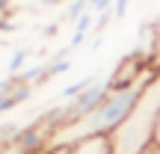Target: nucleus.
I'll return each instance as SVG.
<instances>
[{
  "label": "nucleus",
  "instance_id": "1",
  "mask_svg": "<svg viewBox=\"0 0 160 154\" xmlns=\"http://www.w3.org/2000/svg\"><path fill=\"white\" fill-rule=\"evenodd\" d=\"M157 116H160V71H154V77L145 83L131 116L110 133L113 154H139L142 148H148L154 142Z\"/></svg>",
  "mask_w": 160,
  "mask_h": 154
},
{
  "label": "nucleus",
  "instance_id": "2",
  "mask_svg": "<svg viewBox=\"0 0 160 154\" xmlns=\"http://www.w3.org/2000/svg\"><path fill=\"white\" fill-rule=\"evenodd\" d=\"M65 154H113V148H110V137H86L65 145Z\"/></svg>",
  "mask_w": 160,
  "mask_h": 154
},
{
  "label": "nucleus",
  "instance_id": "3",
  "mask_svg": "<svg viewBox=\"0 0 160 154\" xmlns=\"http://www.w3.org/2000/svg\"><path fill=\"white\" fill-rule=\"evenodd\" d=\"M30 92H33V89H30V83H24V80L18 77V83L12 86V92L0 98V113H9V110H15L18 104L30 101Z\"/></svg>",
  "mask_w": 160,
  "mask_h": 154
},
{
  "label": "nucleus",
  "instance_id": "4",
  "mask_svg": "<svg viewBox=\"0 0 160 154\" xmlns=\"http://www.w3.org/2000/svg\"><path fill=\"white\" fill-rule=\"evenodd\" d=\"M92 21H95V12H86V15H80L77 21H74L71 47H77V45H83V42H86V36H89V30H92Z\"/></svg>",
  "mask_w": 160,
  "mask_h": 154
},
{
  "label": "nucleus",
  "instance_id": "5",
  "mask_svg": "<svg viewBox=\"0 0 160 154\" xmlns=\"http://www.w3.org/2000/svg\"><path fill=\"white\" fill-rule=\"evenodd\" d=\"M48 65V77H59V74H65V71L71 68V57H68V51H59L57 57L51 59V62H45Z\"/></svg>",
  "mask_w": 160,
  "mask_h": 154
},
{
  "label": "nucleus",
  "instance_id": "6",
  "mask_svg": "<svg viewBox=\"0 0 160 154\" xmlns=\"http://www.w3.org/2000/svg\"><path fill=\"white\" fill-rule=\"evenodd\" d=\"M95 80H98V74H86V77L74 80V83H68V86H65V89H62V98H65V101H71V98H74V95H80V92L86 89V86H92V83H95Z\"/></svg>",
  "mask_w": 160,
  "mask_h": 154
},
{
  "label": "nucleus",
  "instance_id": "7",
  "mask_svg": "<svg viewBox=\"0 0 160 154\" xmlns=\"http://www.w3.org/2000/svg\"><path fill=\"white\" fill-rule=\"evenodd\" d=\"M89 12V0H71L68 3V9H65V21H71L74 24L80 15H86Z\"/></svg>",
  "mask_w": 160,
  "mask_h": 154
},
{
  "label": "nucleus",
  "instance_id": "8",
  "mask_svg": "<svg viewBox=\"0 0 160 154\" xmlns=\"http://www.w3.org/2000/svg\"><path fill=\"white\" fill-rule=\"evenodd\" d=\"M27 57H30L27 47H18V51L12 53V59H9V74H21V71H24V62H27Z\"/></svg>",
  "mask_w": 160,
  "mask_h": 154
},
{
  "label": "nucleus",
  "instance_id": "9",
  "mask_svg": "<svg viewBox=\"0 0 160 154\" xmlns=\"http://www.w3.org/2000/svg\"><path fill=\"white\" fill-rule=\"evenodd\" d=\"M113 3H116V0H89V12H95V15L113 12Z\"/></svg>",
  "mask_w": 160,
  "mask_h": 154
},
{
  "label": "nucleus",
  "instance_id": "10",
  "mask_svg": "<svg viewBox=\"0 0 160 154\" xmlns=\"http://www.w3.org/2000/svg\"><path fill=\"white\" fill-rule=\"evenodd\" d=\"M128 3H131V0H116V3H113V15L122 18V15L128 12Z\"/></svg>",
  "mask_w": 160,
  "mask_h": 154
},
{
  "label": "nucleus",
  "instance_id": "11",
  "mask_svg": "<svg viewBox=\"0 0 160 154\" xmlns=\"http://www.w3.org/2000/svg\"><path fill=\"white\" fill-rule=\"evenodd\" d=\"M139 154H160V145H157V142H151V145H148V148H142V151H139Z\"/></svg>",
  "mask_w": 160,
  "mask_h": 154
},
{
  "label": "nucleus",
  "instance_id": "12",
  "mask_svg": "<svg viewBox=\"0 0 160 154\" xmlns=\"http://www.w3.org/2000/svg\"><path fill=\"white\" fill-rule=\"evenodd\" d=\"M151 65H154V68L160 71V47H157V51H154V57H151Z\"/></svg>",
  "mask_w": 160,
  "mask_h": 154
},
{
  "label": "nucleus",
  "instance_id": "13",
  "mask_svg": "<svg viewBox=\"0 0 160 154\" xmlns=\"http://www.w3.org/2000/svg\"><path fill=\"white\" fill-rule=\"evenodd\" d=\"M154 142L160 145V116H157V127H154Z\"/></svg>",
  "mask_w": 160,
  "mask_h": 154
},
{
  "label": "nucleus",
  "instance_id": "14",
  "mask_svg": "<svg viewBox=\"0 0 160 154\" xmlns=\"http://www.w3.org/2000/svg\"><path fill=\"white\" fill-rule=\"evenodd\" d=\"M3 148H9V145H0V154H3Z\"/></svg>",
  "mask_w": 160,
  "mask_h": 154
}]
</instances>
